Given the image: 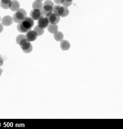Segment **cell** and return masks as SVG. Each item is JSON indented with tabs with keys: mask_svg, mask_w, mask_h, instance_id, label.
<instances>
[{
	"mask_svg": "<svg viewBox=\"0 0 123 129\" xmlns=\"http://www.w3.org/2000/svg\"><path fill=\"white\" fill-rule=\"evenodd\" d=\"M34 20L30 18L26 17L23 20L19 23L17 26V29L21 33H27L34 27Z\"/></svg>",
	"mask_w": 123,
	"mask_h": 129,
	"instance_id": "obj_1",
	"label": "cell"
},
{
	"mask_svg": "<svg viewBox=\"0 0 123 129\" xmlns=\"http://www.w3.org/2000/svg\"><path fill=\"white\" fill-rule=\"evenodd\" d=\"M54 4L51 0H46L43 4V7L41 10L43 16H46L48 14L53 11Z\"/></svg>",
	"mask_w": 123,
	"mask_h": 129,
	"instance_id": "obj_2",
	"label": "cell"
},
{
	"mask_svg": "<svg viewBox=\"0 0 123 129\" xmlns=\"http://www.w3.org/2000/svg\"><path fill=\"white\" fill-rule=\"evenodd\" d=\"M27 12L23 9H19L13 16V20L17 23H19L27 17Z\"/></svg>",
	"mask_w": 123,
	"mask_h": 129,
	"instance_id": "obj_3",
	"label": "cell"
},
{
	"mask_svg": "<svg viewBox=\"0 0 123 129\" xmlns=\"http://www.w3.org/2000/svg\"><path fill=\"white\" fill-rule=\"evenodd\" d=\"M46 17L48 19L50 23L57 24L60 21V17L53 12L48 14Z\"/></svg>",
	"mask_w": 123,
	"mask_h": 129,
	"instance_id": "obj_4",
	"label": "cell"
},
{
	"mask_svg": "<svg viewBox=\"0 0 123 129\" xmlns=\"http://www.w3.org/2000/svg\"><path fill=\"white\" fill-rule=\"evenodd\" d=\"M49 24L48 19L46 16H42L38 19V26L41 29H46Z\"/></svg>",
	"mask_w": 123,
	"mask_h": 129,
	"instance_id": "obj_5",
	"label": "cell"
},
{
	"mask_svg": "<svg viewBox=\"0 0 123 129\" xmlns=\"http://www.w3.org/2000/svg\"><path fill=\"white\" fill-rule=\"evenodd\" d=\"M30 16L33 20H37L43 16L41 10L38 9H33L30 12Z\"/></svg>",
	"mask_w": 123,
	"mask_h": 129,
	"instance_id": "obj_6",
	"label": "cell"
},
{
	"mask_svg": "<svg viewBox=\"0 0 123 129\" xmlns=\"http://www.w3.org/2000/svg\"><path fill=\"white\" fill-rule=\"evenodd\" d=\"M26 35L27 39L29 42L35 41L38 37L37 33L34 30H29L27 33Z\"/></svg>",
	"mask_w": 123,
	"mask_h": 129,
	"instance_id": "obj_7",
	"label": "cell"
},
{
	"mask_svg": "<svg viewBox=\"0 0 123 129\" xmlns=\"http://www.w3.org/2000/svg\"><path fill=\"white\" fill-rule=\"evenodd\" d=\"M20 47H21L24 52L25 53H30L33 50V46L30 43V42L29 41L25 42L21 46H20Z\"/></svg>",
	"mask_w": 123,
	"mask_h": 129,
	"instance_id": "obj_8",
	"label": "cell"
},
{
	"mask_svg": "<svg viewBox=\"0 0 123 129\" xmlns=\"http://www.w3.org/2000/svg\"><path fill=\"white\" fill-rule=\"evenodd\" d=\"M64 6H61L60 5H56L53 7V13L56 14L60 17H62V16L63 15L64 13Z\"/></svg>",
	"mask_w": 123,
	"mask_h": 129,
	"instance_id": "obj_9",
	"label": "cell"
},
{
	"mask_svg": "<svg viewBox=\"0 0 123 129\" xmlns=\"http://www.w3.org/2000/svg\"><path fill=\"white\" fill-rule=\"evenodd\" d=\"M13 19L10 16H6L2 19V24L5 26H9L13 23Z\"/></svg>",
	"mask_w": 123,
	"mask_h": 129,
	"instance_id": "obj_10",
	"label": "cell"
},
{
	"mask_svg": "<svg viewBox=\"0 0 123 129\" xmlns=\"http://www.w3.org/2000/svg\"><path fill=\"white\" fill-rule=\"evenodd\" d=\"M47 29L51 34H54L58 31V26L56 24L50 23L47 27Z\"/></svg>",
	"mask_w": 123,
	"mask_h": 129,
	"instance_id": "obj_11",
	"label": "cell"
},
{
	"mask_svg": "<svg viewBox=\"0 0 123 129\" xmlns=\"http://www.w3.org/2000/svg\"><path fill=\"white\" fill-rule=\"evenodd\" d=\"M12 0H1L0 6L5 9H10L12 4Z\"/></svg>",
	"mask_w": 123,
	"mask_h": 129,
	"instance_id": "obj_12",
	"label": "cell"
},
{
	"mask_svg": "<svg viewBox=\"0 0 123 129\" xmlns=\"http://www.w3.org/2000/svg\"><path fill=\"white\" fill-rule=\"evenodd\" d=\"M60 47L64 51L68 50L70 47V43L67 40H63L62 41H61Z\"/></svg>",
	"mask_w": 123,
	"mask_h": 129,
	"instance_id": "obj_13",
	"label": "cell"
},
{
	"mask_svg": "<svg viewBox=\"0 0 123 129\" xmlns=\"http://www.w3.org/2000/svg\"><path fill=\"white\" fill-rule=\"evenodd\" d=\"M13 12H17L20 9V3L17 0H12V4L10 8Z\"/></svg>",
	"mask_w": 123,
	"mask_h": 129,
	"instance_id": "obj_14",
	"label": "cell"
},
{
	"mask_svg": "<svg viewBox=\"0 0 123 129\" xmlns=\"http://www.w3.org/2000/svg\"><path fill=\"white\" fill-rule=\"evenodd\" d=\"M43 7V4L42 2L39 0H35L32 4V8L34 9H38L41 10Z\"/></svg>",
	"mask_w": 123,
	"mask_h": 129,
	"instance_id": "obj_15",
	"label": "cell"
},
{
	"mask_svg": "<svg viewBox=\"0 0 123 129\" xmlns=\"http://www.w3.org/2000/svg\"><path fill=\"white\" fill-rule=\"evenodd\" d=\"M53 35H54L53 37L56 41L61 42L63 40H64V34L62 32L58 31L57 32H56L55 34H54Z\"/></svg>",
	"mask_w": 123,
	"mask_h": 129,
	"instance_id": "obj_16",
	"label": "cell"
},
{
	"mask_svg": "<svg viewBox=\"0 0 123 129\" xmlns=\"http://www.w3.org/2000/svg\"><path fill=\"white\" fill-rule=\"evenodd\" d=\"M73 0H61V5L63 6L68 7L70 6L73 4Z\"/></svg>",
	"mask_w": 123,
	"mask_h": 129,
	"instance_id": "obj_17",
	"label": "cell"
},
{
	"mask_svg": "<svg viewBox=\"0 0 123 129\" xmlns=\"http://www.w3.org/2000/svg\"><path fill=\"white\" fill-rule=\"evenodd\" d=\"M34 30L37 33L38 36H41L44 33V29H41L40 27H39L38 25L36 26L35 28H34Z\"/></svg>",
	"mask_w": 123,
	"mask_h": 129,
	"instance_id": "obj_18",
	"label": "cell"
},
{
	"mask_svg": "<svg viewBox=\"0 0 123 129\" xmlns=\"http://www.w3.org/2000/svg\"><path fill=\"white\" fill-rule=\"evenodd\" d=\"M25 38H27L26 35H18L16 38V42L18 45H19V43L21 41Z\"/></svg>",
	"mask_w": 123,
	"mask_h": 129,
	"instance_id": "obj_19",
	"label": "cell"
},
{
	"mask_svg": "<svg viewBox=\"0 0 123 129\" xmlns=\"http://www.w3.org/2000/svg\"><path fill=\"white\" fill-rule=\"evenodd\" d=\"M64 8H65L64 13L63 15L62 16V17H62V18H65V17H67V16L68 15L69 13V10H68V7H65V6H64Z\"/></svg>",
	"mask_w": 123,
	"mask_h": 129,
	"instance_id": "obj_20",
	"label": "cell"
},
{
	"mask_svg": "<svg viewBox=\"0 0 123 129\" xmlns=\"http://www.w3.org/2000/svg\"><path fill=\"white\" fill-rule=\"evenodd\" d=\"M4 65V59L2 58V55H0V67Z\"/></svg>",
	"mask_w": 123,
	"mask_h": 129,
	"instance_id": "obj_21",
	"label": "cell"
},
{
	"mask_svg": "<svg viewBox=\"0 0 123 129\" xmlns=\"http://www.w3.org/2000/svg\"><path fill=\"white\" fill-rule=\"evenodd\" d=\"M54 2L57 5H61V0H54Z\"/></svg>",
	"mask_w": 123,
	"mask_h": 129,
	"instance_id": "obj_22",
	"label": "cell"
},
{
	"mask_svg": "<svg viewBox=\"0 0 123 129\" xmlns=\"http://www.w3.org/2000/svg\"><path fill=\"white\" fill-rule=\"evenodd\" d=\"M4 30V26L2 23H0V33H1Z\"/></svg>",
	"mask_w": 123,
	"mask_h": 129,
	"instance_id": "obj_23",
	"label": "cell"
},
{
	"mask_svg": "<svg viewBox=\"0 0 123 129\" xmlns=\"http://www.w3.org/2000/svg\"><path fill=\"white\" fill-rule=\"evenodd\" d=\"M3 70L2 69H1V68H0V76H1V75H2V73H3Z\"/></svg>",
	"mask_w": 123,
	"mask_h": 129,
	"instance_id": "obj_24",
	"label": "cell"
},
{
	"mask_svg": "<svg viewBox=\"0 0 123 129\" xmlns=\"http://www.w3.org/2000/svg\"><path fill=\"white\" fill-rule=\"evenodd\" d=\"M39 1H41V2H42V1H43L44 0H39Z\"/></svg>",
	"mask_w": 123,
	"mask_h": 129,
	"instance_id": "obj_25",
	"label": "cell"
},
{
	"mask_svg": "<svg viewBox=\"0 0 123 129\" xmlns=\"http://www.w3.org/2000/svg\"><path fill=\"white\" fill-rule=\"evenodd\" d=\"M1 16H0V21H1Z\"/></svg>",
	"mask_w": 123,
	"mask_h": 129,
	"instance_id": "obj_26",
	"label": "cell"
}]
</instances>
